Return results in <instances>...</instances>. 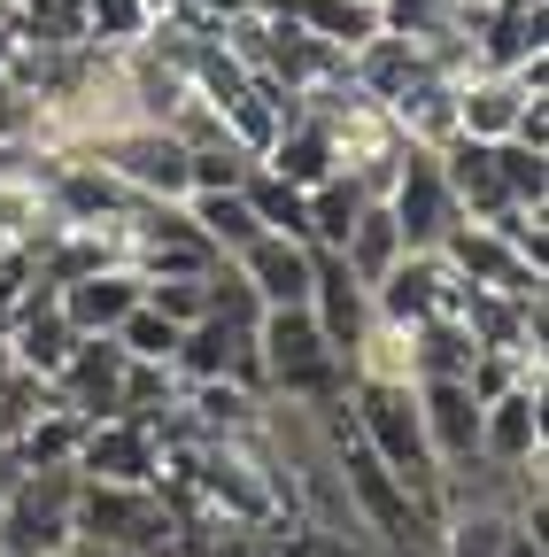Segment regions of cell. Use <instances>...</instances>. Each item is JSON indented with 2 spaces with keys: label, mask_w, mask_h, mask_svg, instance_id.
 <instances>
[{
  "label": "cell",
  "mask_w": 549,
  "mask_h": 557,
  "mask_svg": "<svg viewBox=\"0 0 549 557\" xmlns=\"http://www.w3.org/2000/svg\"><path fill=\"white\" fill-rule=\"evenodd\" d=\"M225 263L255 287V302H263V310H295V302H310V240L255 233V240H248V248H233Z\"/></svg>",
  "instance_id": "14"
},
{
  "label": "cell",
  "mask_w": 549,
  "mask_h": 557,
  "mask_svg": "<svg viewBox=\"0 0 549 557\" xmlns=\"http://www.w3.org/2000/svg\"><path fill=\"white\" fill-rule=\"evenodd\" d=\"M379 201H387L402 248H441V233L464 218L457 194H449V178H441V156H434V148H402V171H395V186H387Z\"/></svg>",
  "instance_id": "7"
},
{
  "label": "cell",
  "mask_w": 549,
  "mask_h": 557,
  "mask_svg": "<svg viewBox=\"0 0 549 557\" xmlns=\"http://www.w3.org/2000/svg\"><path fill=\"white\" fill-rule=\"evenodd\" d=\"M163 465V442L148 418H86V442L71 457L78 480H155Z\"/></svg>",
  "instance_id": "12"
},
{
  "label": "cell",
  "mask_w": 549,
  "mask_h": 557,
  "mask_svg": "<svg viewBox=\"0 0 549 557\" xmlns=\"http://www.w3.org/2000/svg\"><path fill=\"white\" fill-rule=\"evenodd\" d=\"M441 156V178H449V194H457V209H464V218H479V225H488L496 218V209H511V194H503V178H496V148H488V139H449V148H434Z\"/></svg>",
  "instance_id": "19"
},
{
  "label": "cell",
  "mask_w": 549,
  "mask_h": 557,
  "mask_svg": "<svg viewBox=\"0 0 549 557\" xmlns=\"http://www.w3.org/2000/svg\"><path fill=\"white\" fill-rule=\"evenodd\" d=\"M16 47H78L86 39V0H9Z\"/></svg>",
  "instance_id": "21"
},
{
  "label": "cell",
  "mask_w": 549,
  "mask_h": 557,
  "mask_svg": "<svg viewBox=\"0 0 549 557\" xmlns=\"http://www.w3.org/2000/svg\"><path fill=\"white\" fill-rule=\"evenodd\" d=\"M472 62L479 70H519L534 54H549V0H479L464 16Z\"/></svg>",
  "instance_id": "9"
},
{
  "label": "cell",
  "mask_w": 549,
  "mask_h": 557,
  "mask_svg": "<svg viewBox=\"0 0 549 557\" xmlns=\"http://www.w3.org/2000/svg\"><path fill=\"white\" fill-rule=\"evenodd\" d=\"M503 542H511V511L503 504L441 511V557H503Z\"/></svg>",
  "instance_id": "24"
},
{
  "label": "cell",
  "mask_w": 549,
  "mask_h": 557,
  "mask_svg": "<svg viewBox=\"0 0 549 557\" xmlns=\"http://www.w3.org/2000/svg\"><path fill=\"white\" fill-rule=\"evenodd\" d=\"M240 194H248V209H255V225H263V233H287V240H310V201H302V186H287L279 171H263V163H255Z\"/></svg>",
  "instance_id": "25"
},
{
  "label": "cell",
  "mask_w": 549,
  "mask_h": 557,
  "mask_svg": "<svg viewBox=\"0 0 549 557\" xmlns=\"http://www.w3.org/2000/svg\"><path fill=\"white\" fill-rule=\"evenodd\" d=\"M302 201H310V248H340L349 240V225H357V209L372 201L349 171H333V178H317V186H302Z\"/></svg>",
  "instance_id": "22"
},
{
  "label": "cell",
  "mask_w": 549,
  "mask_h": 557,
  "mask_svg": "<svg viewBox=\"0 0 549 557\" xmlns=\"http://www.w3.org/2000/svg\"><path fill=\"white\" fill-rule=\"evenodd\" d=\"M340 256H349V271L364 278V287L402 256V233H395V218H387V201H364V209H357V225H349V240H340Z\"/></svg>",
  "instance_id": "26"
},
{
  "label": "cell",
  "mask_w": 549,
  "mask_h": 557,
  "mask_svg": "<svg viewBox=\"0 0 549 557\" xmlns=\"http://www.w3.org/2000/svg\"><path fill=\"white\" fill-rule=\"evenodd\" d=\"M78 156H93V163H109L140 201H186L194 194V171H186V139L171 132V124H116V132H101L93 148H78Z\"/></svg>",
  "instance_id": "4"
},
{
  "label": "cell",
  "mask_w": 549,
  "mask_h": 557,
  "mask_svg": "<svg viewBox=\"0 0 549 557\" xmlns=\"http://www.w3.org/2000/svg\"><path fill=\"white\" fill-rule=\"evenodd\" d=\"M186 218L217 240V256H233V248H248L263 225H255V209H248V194L240 186H210V194H186Z\"/></svg>",
  "instance_id": "23"
},
{
  "label": "cell",
  "mask_w": 549,
  "mask_h": 557,
  "mask_svg": "<svg viewBox=\"0 0 549 557\" xmlns=\"http://www.w3.org/2000/svg\"><path fill=\"white\" fill-rule=\"evenodd\" d=\"M479 457L488 465H549V418H541V380L503 387L496 403H479Z\"/></svg>",
  "instance_id": "11"
},
{
  "label": "cell",
  "mask_w": 549,
  "mask_h": 557,
  "mask_svg": "<svg viewBox=\"0 0 549 557\" xmlns=\"http://www.w3.org/2000/svg\"><path fill=\"white\" fill-rule=\"evenodd\" d=\"M186 171H194V194H210V186H248L255 156L240 148V139H217V148H186Z\"/></svg>",
  "instance_id": "31"
},
{
  "label": "cell",
  "mask_w": 549,
  "mask_h": 557,
  "mask_svg": "<svg viewBox=\"0 0 549 557\" xmlns=\"http://www.w3.org/2000/svg\"><path fill=\"white\" fill-rule=\"evenodd\" d=\"M54 302H62V318H71V333H116L124 310L140 302V271L132 263L86 271V278H71V287H54Z\"/></svg>",
  "instance_id": "17"
},
{
  "label": "cell",
  "mask_w": 549,
  "mask_h": 557,
  "mask_svg": "<svg viewBox=\"0 0 549 557\" xmlns=\"http://www.w3.org/2000/svg\"><path fill=\"white\" fill-rule=\"evenodd\" d=\"M39 94L16 78V70H0V148H39Z\"/></svg>",
  "instance_id": "30"
},
{
  "label": "cell",
  "mask_w": 549,
  "mask_h": 557,
  "mask_svg": "<svg viewBox=\"0 0 549 557\" xmlns=\"http://www.w3.org/2000/svg\"><path fill=\"white\" fill-rule=\"evenodd\" d=\"M464 278L441 263V248H402L379 278H372V310L387 325H426V318H457Z\"/></svg>",
  "instance_id": "6"
},
{
  "label": "cell",
  "mask_w": 549,
  "mask_h": 557,
  "mask_svg": "<svg viewBox=\"0 0 549 557\" xmlns=\"http://www.w3.org/2000/svg\"><path fill=\"white\" fill-rule=\"evenodd\" d=\"M71 534L101 542V549H140V557H171L178 549V511L155 480H78L71 504Z\"/></svg>",
  "instance_id": "2"
},
{
  "label": "cell",
  "mask_w": 549,
  "mask_h": 557,
  "mask_svg": "<svg viewBox=\"0 0 549 557\" xmlns=\"http://www.w3.org/2000/svg\"><path fill=\"white\" fill-rule=\"evenodd\" d=\"M410 395H419V426H426L434 465L479 457V403H472L464 380H410Z\"/></svg>",
  "instance_id": "15"
},
{
  "label": "cell",
  "mask_w": 549,
  "mask_h": 557,
  "mask_svg": "<svg viewBox=\"0 0 549 557\" xmlns=\"http://www.w3.org/2000/svg\"><path fill=\"white\" fill-rule=\"evenodd\" d=\"M9 54H16V32H9V16H0V70H9Z\"/></svg>",
  "instance_id": "33"
},
{
  "label": "cell",
  "mask_w": 549,
  "mask_h": 557,
  "mask_svg": "<svg viewBox=\"0 0 549 557\" xmlns=\"http://www.w3.org/2000/svg\"><path fill=\"white\" fill-rule=\"evenodd\" d=\"M526 101H549V54L519 70H464L457 78V132L464 139H511Z\"/></svg>",
  "instance_id": "5"
},
{
  "label": "cell",
  "mask_w": 549,
  "mask_h": 557,
  "mask_svg": "<svg viewBox=\"0 0 549 557\" xmlns=\"http://www.w3.org/2000/svg\"><path fill=\"white\" fill-rule=\"evenodd\" d=\"M255 357H263V387L287 403H333L349 395V364L325 341V325L310 318V302L295 310H263L255 318Z\"/></svg>",
  "instance_id": "3"
},
{
  "label": "cell",
  "mask_w": 549,
  "mask_h": 557,
  "mask_svg": "<svg viewBox=\"0 0 549 557\" xmlns=\"http://www.w3.org/2000/svg\"><path fill=\"white\" fill-rule=\"evenodd\" d=\"M201 278H210V271H201ZM201 278H140V302L163 310L171 325H194L201 310H210V287H201Z\"/></svg>",
  "instance_id": "32"
},
{
  "label": "cell",
  "mask_w": 549,
  "mask_h": 557,
  "mask_svg": "<svg viewBox=\"0 0 549 557\" xmlns=\"http://www.w3.org/2000/svg\"><path fill=\"white\" fill-rule=\"evenodd\" d=\"M255 163H263V171H279L287 186H317V178L340 171V139H333V124H325L317 109H295V116L279 124V139H271Z\"/></svg>",
  "instance_id": "16"
},
{
  "label": "cell",
  "mask_w": 549,
  "mask_h": 557,
  "mask_svg": "<svg viewBox=\"0 0 549 557\" xmlns=\"http://www.w3.org/2000/svg\"><path fill=\"white\" fill-rule=\"evenodd\" d=\"M155 9L148 0H86V39L93 47H132V39H148Z\"/></svg>",
  "instance_id": "29"
},
{
  "label": "cell",
  "mask_w": 549,
  "mask_h": 557,
  "mask_svg": "<svg viewBox=\"0 0 549 557\" xmlns=\"http://www.w3.org/2000/svg\"><path fill=\"white\" fill-rule=\"evenodd\" d=\"M310 318L325 325V341L340 348V364H349V341L372 325V287L349 271L340 248H310Z\"/></svg>",
  "instance_id": "13"
},
{
  "label": "cell",
  "mask_w": 549,
  "mask_h": 557,
  "mask_svg": "<svg viewBox=\"0 0 549 557\" xmlns=\"http://www.w3.org/2000/svg\"><path fill=\"white\" fill-rule=\"evenodd\" d=\"M496 148V178L519 209H549V148H526V139H488Z\"/></svg>",
  "instance_id": "27"
},
{
  "label": "cell",
  "mask_w": 549,
  "mask_h": 557,
  "mask_svg": "<svg viewBox=\"0 0 549 557\" xmlns=\"http://www.w3.org/2000/svg\"><path fill=\"white\" fill-rule=\"evenodd\" d=\"M124 380H132L124 341L116 333H78V348L54 372V403H71L86 418H124Z\"/></svg>",
  "instance_id": "10"
},
{
  "label": "cell",
  "mask_w": 549,
  "mask_h": 557,
  "mask_svg": "<svg viewBox=\"0 0 549 557\" xmlns=\"http://www.w3.org/2000/svg\"><path fill=\"white\" fill-rule=\"evenodd\" d=\"M178 333H186V325H171V318H163V310H148V302H132V310H124V325H116L124 357H140V364H171V357H178Z\"/></svg>",
  "instance_id": "28"
},
{
  "label": "cell",
  "mask_w": 549,
  "mask_h": 557,
  "mask_svg": "<svg viewBox=\"0 0 549 557\" xmlns=\"http://www.w3.org/2000/svg\"><path fill=\"white\" fill-rule=\"evenodd\" d=\"M349 418H357V442L441 519V465H434L426 426H419V395H410V387H379V380H349Z\"/></svg>",
  "instance_id": "1"
},
{
  "label": "cell",
  "mask_w": 549,
  "mask_h": 557,
  "mask_svg": "<svg viewBox=\"0 0 549 557\" xmlns=\"http://www.w3.org/2000/svg\"><path fill=\"white\" fill-rule=\"evenodd\" d=\"M387 116H395V132L410 139V148H449V139H457V78H441V70L410 78L387 101Z\"/></svg>",
  "instance_id": "18"
},
{
  "label": "cell",
  "mask_w": 549,
  "mask_h": 557,
  "mask_svg": "<svg viewBox=\"0 0 549 557\" xmlns=\"http://www.w3.org/2000/svg\"><path fill=\"white\" fill-rule=\"evenodd\" d=\"M464 9H479V0H464Z\"/></svg>",
  "instance_id": "34"
},
{
  "label": "cell",
  "mask_w": 549,
  "mask_h": 557,
  "mask_svg": "<svg viewBox=\"0 0 549 557\" xmlns=\"http://www.w3.org/2000/svg\"><path fill=\"white\" fill-rule=\"evenodd\" d=\"M441 263L464 278V287H496V295H549L541 287V271L496 233V225H479V218H457L441 233Z\"/></svg>",
  "instance_id": "8"
},
{
  "label": "cell",
  "mask_w": 549,
  "mask_h": 557,
  "mask_svg": "<svg viewBox=\"0 0 549 557\" xmlns=\"http://www.w3.org/2000/svg\"><path fill=\"white\" fill-rule=\"evenodd\" d=\"M271 16H287L295 32H310V39H325V47H364L372 32H379V9L372 0H263Z\"/></svg>",
  "instance_id": "20"
}]
</instances>
